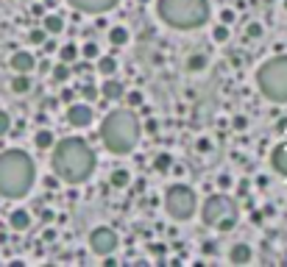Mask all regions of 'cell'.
I'll list each match as a JSON object with an SVG mask.
<instances>
[{
	"label": "cell",
	"instance_id": "1",
	"mask_svg": "<svg viewBox=\"0 0 287 267\" xmlns=\"http://www.w3.org/2000/svg\"><path fill=\"white\" fill-rule=\"evenodd\" d=\"M98 170V153L84 137H61L50 148V172L67 187L92 181Z\"/></svg>",
	"mask_w": 287,
	"mask_h": 267
},
{
	"label": "cell",
	"instance_id": "2",
	"mask_svg": "<svg viewBox=\"0 0 287 267\" xmlns=\"http://www.w3.org/2000/svg\"><path fill=\"white\" fill-rule=\"evenodd\" d=\"M98 139L106 148V153L112 156L134 153L139 139H142V125H139V117L134 114V109L117 106L103 114L101 125H98Z\"/></svg>",
	"mask_w": 287,
	"mask_h": 267
},
{
	"label": "cell",
	"instance_id": "3",
	"mask_svg": "<svg viewBox=\"0 0 287 267\" xmlns=\"http://www.w3.org/2000/svg\"><path fill=\"white\" fill-rule=\"evenodd\" d=\"M36 184V161L20 148H9L0 153V198L23 201Z\"/></svg>",
	"mask_w": 287,
	"mask_h": 267
},
{
	"label": "cell",
	"instance_id": "4",
	"mask_svg": "<svg viewBox=\"0 0 287 267\" xmlns=\"http://www.w3.org/2000/svg\"><path fill=\"white\" fill-rule=\"evenodd\" d=\"M156 20L170 31H201L212 20L209 0H154Z\"/></svg>",
	"mask_w": 287,
	"mask_h": 267
},
{
	"label": "cell",
	"instance_id": "5",
	"mask_svg": "<svg viewBox=\"0 0 287 267\" xmlns=\"http://www.w3.org/2000/svg\"><path fill=\"white\" fill-rule=\"evenodd\" d=\"M198 217H201V223L206 228H212V231L232 234L240 223V206H237V201H234V195L218 190L198 203Z\"/></svg>",
	"mask_w": 287,
	"mask_h": 267
},
{
	"label": "cell",
	"instance_id": "6",
	"mask_svg": "<svg viewBox=\"0 0 287 267\" xmlns=\"http://www.w3.org/2000/svg\"><path fill=\"white\" fill-rule=\"evenodd\" d=\"M254 83H257L259 95L265 101L284 106L287 103V53L268 56L254 72Z\"/></svg>",
	"mask_w": 287,
	"mask_h": 267
},
{
	"label": "cell",
	"instance_id": "7",
	"mask_svg": "<svg viewBox=\"0 0 287 267\" xmlns=\"http://www.w3.org/2000/svg\"><path fill=\"white\" fill-rule=\"evenodd\" d=\"M198 198L195 187L184 184V181H176V184H168L165 192H162V206H165V214H168L173 223H190L198 214Z\"/></svg>",
	"mask_w": 287,
	"mask_h": 267
},
{
	"label": "cell",
	"instance_id": "8",
	"mask_svg": "<svg viewBox=\"0 0 287 267\" xmlns=\"http://www.w3.org/2000/svg\"><path fill=\"white\" fill-rule=\"evenodd\" d=\"M87 248H90L98 259L112 256V253H117V248H120V234L114 231L112 226H95L90 231V237H87Z\"/></svg>",
	"mask_w": 287,
	"mask_h": 267
},
{
	"label": "cell",
	"instance_id": "9",
	"mask_svg": "<svg viewBox=\"0 0 287 267\" xmlns=\"http://www.w3.org/2000/svg\"><path fill=\"white\" fill-rule=\"evenodd\" d=\"M64 120H67V125H70V128L84 131V128H90V125L95 123V106L78 98V101L67 103V109H64Z\"/></svg>",
	"mask_w": 287,
	"mask_h": 267
},
{
	"label": "cell",
	"instance_id": "10",
	"mask_svg": "<svg viewBox=\"0 0 287 267\" xmlns=\"http://www.w3.org/2000/svg\"><path fill=\"white\" fill-rule=\"evenodd\" d=\"M64 3L76 9L78 14H90V17H101L120 6V0H64Z\"/></svg>",
	"mask_w": 287,
	"mask_h": 267
},
{
	"label": "cell",
	"instance_id": "11",
	"mask_svg": "<svg viewBox=\"0 0 287 267\" xmlns=\"http://www.w3.org/2000/svg\"><path fill=\"white\" fill-rule=\"evenodd\" d=\"M268 164H270V170H273V175H279L281 181H287V137L279 139V142L270 148Z\"/></svg>",
	"mask_w": 287,
	"mask_h": 267
},
{
	"label": "cell",
	"instance_id": "12",
	"mask_svg": "<svg viewBox=\"0 0 287 267\" xmlns=\"http://www.w3.org/2000/svg\"><path fill=\"white\" fill-rule=\"evenodd\" d=\"M98 86H101V103H120V101H123V95H126V83L120 81L117 75L103 78Z\"/></svg>",
	"mask_w": 287,
	"mask_h": 267
},
{
	"label": "cell",
	"instance_id": "13",
	"mask_svg": "<svg viewBox=\"0 0 287 267\" xmlns=\"http://www.w3.org/2000/svg\"><path fill=\"white\" fill-rule=\"evenodd\" d=\"M9 67L14 72H34L36 70V56L31 50H14L12 59H9Z\"/></svg>",
	"mask_w": 287,
	"mask_h": 267
},
{
	"label": "cell",
	"instance_id": "14",
	"mask_svg": "<svg viewBox=\"0 0 287 267\" xmlns=\"http://www.w3.org/2000/svg\"><path fill=\"white\" fill-rule=\"evenodd\" d=\"M226 261L229 264H251L254 261V248L248 242H234L226 253Z\"/></svg>",
	"mask_w": 287,
	"mask_h": 267
},
{
	"label": "cell",
	"instance_id": "15",
	"mask_svg": "<svg viewBox=\"0 0 287 267\" xmlns=\"http://www.w3.org/2000/svg\"><path fill=\"white\" fill-rule=\"evenodd\" d=\"M106 42L112 45V48H128V42H131V31H128V25H109Z\"/></svg>",
	"mask_w": 287,
	"mask_h": 267
},
{
	"label": "cell",
	"instance_id": "16",
	"mask_svg": "<svg viewBox=\"0 0 287 267\" xmlns=\"http://www.w3.org/2000/svg\"><path fill=\"white\" fill-rule=\"evenodd\" d=\"M184 70L190 72V75H201V72H206V70H209V56L203 53V50L190 53L184 59Z\"/></svg>",
	"mask_w": 287,
	"mask_h": 267
},
{
	"label": "cell",
	"instance_id": "17",
	"mask_svg": "<svg viewBox=\"0 0 287 267\" xmlns=\"http://www.w3.org/2000/svg\"><path fill=\"white\" fill-rule=\"evenodd\" d=\"M9 226L14 228V231H28L31 226H34V217H31V212L28 209H23V206H17V209H12V214H9Z\"/></svg>",
	"mask_w": 287,
	"mask_h": 267
},
{
	"label": "cell",
	"instance_id": "18",
	"mask_svg": "<svg viewBox=\"0 0 287 267\" xmlns=\"http://www.w3.org/2000/svg\"><path fill=\"white\" fill-rule=\"evenodd\" d=\"M56 134L50 128H36V134H34V148L36 150H42V153H50V148L56 145Z\"/></svg>",
	"mask_w": 287,
	"mask_h": 267
},
{
	"label": "cell",
	"instance_id": "19",
	"mask_svg": "<svg viewBox=\"0 0 287 267\" xmlns=\"http://www.w3.org/2000/svg\"><path fill=\"white\" fill-rule=\"evenodd\" d=\"M42 28L48 31V36H61V31L67 28V20L61 17V14L50 12V14H45V17H42Z\"/></svg>",
	"mask_w": 287,
	"mask_h": 267
},
{
	"label": "cell",
	"instance_id": "20",
	"mask_svg": "<svg viewBox=\"0 0 287 267\" xmlns=\"http://www.w3.org/2000/svg\"><path fill=\"white\" fill-rule=\"evenodd\" d=\"M9 89H12L14 95H28L31 89H34V78H31V72H14Z\"/></svg>",
	"mask_w": 287,
	"mask_h": 267
},
{
	"label": "cell",
	"instance_id": "21",
	"mask_svg": "<svg viewBox=\"0 0 287 267\" xmlns=\"http://www.w3.org/2000/svg\"><path fill=\"white\" fill-rule=\"evenodd\" d=\"M117 59H114V56H106V53H101L95 59V72L101 78H109V75H117Z\"/></svg>",
	"mask_w": 287,
	"mask_h": 267
},
{
	"label": "cell",
	"instance_id": "22",
	"mask_svg": "<svg viewBox=\"0 0 287 267\" xmlns=\"http://www.w3.org/2000/svg\"><path fill=\"white\" fill-rule=\"evenodd\" d=\"M73 78V67L67 64V61H56L53 67H50V81L59 83V86H64V83H70Z\"/></svg>",
	"mask_w": 287,
	"mask_h": 267
},
{
	"label": "cell",
	"instance_id": "23",
	"mask_svg": "<svg viewBox=\"0 0 287 267\" xmlns=\"http://www.w3.org/2000/svg\"><path fill=\"white\" fill-rule=\"evenodd\" d=\"M56 59L67 61V64L78 61V59H81V48H78V42H64L61 48H56Z\"/></svg>",
	"mask_w": 287,
	"mask_h": 267
},
{
	"label": "cell",
	"instance_id": "24",
	"mask_svg": "<svg viewBox=\"0 0 287 267\" xmlns=\"http://www.w3.org/2000/svg\"><path fill=\"white\" fill-rule=\"evenodd\" d=\"M78 98L95 106V103H101V86H98L95 81H84L81 86H78Z\"/></svg>",
	"mask_w": 287,
	"mask_h": 267
},
{
	"label": "cell",
	"instance_id": "25",
	"mask_svg": "<svg viewBox=\"0 0 287 267\" xmlns=\"http://www.w3.org/2000/svg\"><path fill=\"white\" fill-rule=\"evenodd\" d=\"M109 184H112L114 190H128V187H131V172H128L126 167H114V170L109 172Z\"/></svg>",
	"mask_w": 287,
	"mask_h": 267
},
{
	"label": "cell",
	"instance_id": "26",
	"mask_svg": "<svg viewBox=\"0 0 287 267\" xmlns=\"http://www.w3.org/2000/svg\"><path fill=\"white\" fill-rule=\"evenodd\" d=\"M243 36L248 42H259L265 36V25L259 23V20H248V23H245V28H243Z\"/></svg>",
	"mask_w": 287,
	"mask_h": 267
},
{
	"label": "cell",
	"instance_id": "27",
	"mask_svg": "<svg viewBox=\"0 0 287 267\" xmlns=\"http://www.w3.org/2000/svg\"><path fill=\"white\" fill-rule=\"evenodd\" d=\"M154 170L162 172V175H168V172H173V156L168 153V150H162V153H156L154 159Z\"/></svg>",
	"mask_w": 287,
	"mask_h": 267
},
{
	"label": "cell",
	"instance_id": "28",
	"mask_svg": "<svg viewBox=\"0 0 287 267\" xmlns=\"http://www.w3.org/2000/svg\"><path fill=\"white\" fill-rule=\"evenodd\" d=\"M209 36H212V42H215V45H226V42L232 39V28H229L226 23H218V25H212Z\"/></svg>",
	"mask_w": 287,
	"mask_h": 267
},
{
	"label": "cell",
	"instance_id": "29",
	"mask_svg": "<svg viewBox=\"0 0 287 267\" xmlns=\"http://www.w3.org/2000/svg\"><path fill=\"white\" fill-rule=\"evenodd\" d=\"M78 48H81V59H87V61H95L98 56L103 53V50H101V45H98L95 39H87L84 45H78Z\"/></svg>",
	"mask_w": 287,
	"mask_h": 267
},
{
	"label": "cell",
	"instance_id": "30",
	"mask_svg": "<svg viewBox=\"0 0 287 267\" xmlns=\"http://www.w3.org/2000/svg\"><path fill=\"white\" fill-rule=\"evenodd\" d=\"M28 42L34 45V48H42L45 42H48V31L42 28V25H36V28L28 31Z\"/></svg>",
	"mask_w": 287,
	"mask_h": 267
},
{
	"label": "cell",
	"instance_id": "31",
	"mask_svg": "<svg viewBox=\"0 0 287 267\" xmlns=\"http://www.w3.org/2000/svg\"><path fill=\"white\" fill-rule=\"evenodd\" d=\"M123 101H126V106L139 109V106L145 103V95L139 92V89H126V95H123Z\"/></svg>",
	"mask_w": 287,
	"mask_h": 267
},
{
	"label": "cell",
	"instance_id": "32",
	"mask_svg": "<svg viewBox=\"0 0 287 267\" xmlns=\"http://www.w3.org/2000/svg\"><path fill=\"white\" fill-rule=\"evenodd\" d=\"M9 131H12V114L0 109V137H6Z\"/></svg>",
	"mask_w": 287,
	"mask_h": 267
},
{
	"label": "cell",
	"instance_id": "33",
	"mask_svg": "<svg viewBox=\"0 0 287 267\" xmlns=\"http://www.w3.org/2000/svg\"><path fill=\"white\" fill-rule=\"evenodd\" d=\"M78 89H70V86H67V83H64V89H61V92H59V98H61V101H64V103H73V101H78Z\"/></svg>",
	"mask_w": 287,
	"mask_h": 267
},
{
	"label": "cell",
	"instance_id": "34",
	"mask_svg": "<svg viewBox=\"0 0 287 267\" xmlns=\"http://www.w3.org/2000/svg\"><path fill=\"white\" fill-rule=\"evenodd\" d=\"M148 250H151V253H154V256H162V253H165V250H168V248H165V245H162V242H154V245H148Z\"/></svg>",
	"mask_w": 287,
	"mask_h": 267
},
{
	"label": "cell",
	"instance_id": "35",
	"mask_svg": "<svg viewBox=\"0 0 287 267\" xmlns=\"http://www.w3.org/2000/svg\"><path fill=\"white\" fill-rule=\"evenodd\" d=\"M218 184H221V190H223V192H229V187H232V178H229L226 172H223V175L218 178Z\"/></svg>",
	"mask_w": 287,
	"mask_h": 267
},
{
	"label": "cell",
	"instance_id": "36",
	"mask_svg": "<svg viewBox=\"0 0 287 267\" xmlns=\"http://www.w3.org/2000/svg\"><path fill=\"white\" fill-rule=\"evenodd\" d=\"M221 23H226V25H232V23H234V12H229V9H226V12H223V14H221Z\"/></svg>",
	"mask_w": 287,
	"mask_h": 267
},
{
	"label": "cell",
	"instance_id": "37",
	"mask_svg": "<svg viewBox=\"0 0 287 267\" xmlns=\"http://www.w3.org/2000/svg\"><path fill=\"white\" fill-rule=\"evenodd\" d=\"M42 50H45V53H56V42L50 39V36H48V42L42 45Z\"/></svg>",
	"mask_w": 287,
	"mask_h": 267
},
{
	"label": "cell",
	"instance_id": "38",
	"mask_svg": "<svg viewBox=\"0 0 287 267\" xmlns=\"http://www.w3.org/2000/svg\"><path fill=\"white\" fill-rule=\"evenodd\" d=\"M215 250H218V248H215V242H212V239H206V242H203V253H209V256H212Z\"/></svg>",
	"mask_w": 287,
	"mask_h": 267
},
{
	"label": "cell",
	"instance_id": "39",
	"mask_svg": "<svg viewBox=\"0 0 287 267\" xmlns=\"http://www.w3.org/2000/svg\"><path fill=\"white\" fill-rule=\"evenodd\" d=\"M245 125H248V120H245V117H234V128H237V131H243Z\"/></svg>",
	"mask_w": 287,
	"mask_h": 267
},
{
	"label": "cell",
	"instance_id": "40",
	"mask_svg": "<svg viewBox=\"0 0 287 267\" xmlns=\"http://www.w3.org/2000/svg\"><path fill=\"white\" fill-rule=\"evenodd\" d=\"M212 145H209V139H201V142H198V150H209Z\"/></svg>",
	"mask_w": 287,
	"mask_h": 267
},
{
	"label": "cell",
	"instance_id": "41",
	"mask_svg": "<svg viewBox=\"0 0 287 267\" xmlns=\"http://www.w3.org/2000/svg\"><path fill=\"white\" fill-rule=\"evenodd\" d=\"M137 3H142V6H148V3H154V0H137Z\"/></svg>",
	"mask_w": 287,
	"mask_h": 267
},
{
	"label": "cell",
	"instance_id": "42",
	"mask_svg": "<svg viewBox=\"0 0 287 267\" xmlns=\"http://www.w3.org/2000/svg\"><path fill=\"white\" fill-rule=\"evenodd\" d=\"M281 9H284V14H287V0H281Z\"/></svg>",
	"mask_w": 287,
	"mask_h": 267
}]
</instances>
